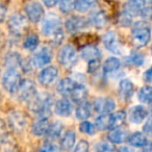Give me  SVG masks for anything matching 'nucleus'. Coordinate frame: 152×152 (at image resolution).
<instances>
[{"mask_svg": "<svg viewBox=\"0 0 152 152\" xmlns=\"http://www.w3.org/2000/svg\"><path fill=\"white\" fill-rule=\"evenodd\" d=\"M79 129L81 132L87 133V134H94L95 133V127L92 123H90L89 121H83L80 125H79Z\"/></svg>", "mask_w": 152, "mask_h": 152, "instance_id": "obj_40", "label": "nucleus"}, {"mask_svg": "<svg viewBox=\"0 0 152 152\" xmlns=\"http://www.w3.org/2000/svg\"><path fill=\"white\" fill-rule=\"evenodd\" d=\"M10 137V134H9V131L7 130V126L5 124L2 122V121L0 120V144L4 142L7 139Z\"/></svg>", "mask_w": 152, "mask_h": 152, "instance_id": "obj_44", "label": "nucleus"}, {"mask_svg": "<svg viewBox=\"0 0 152 152\" xmlns=\"http://www.w3.org/2000/svg\"><path fill=\"white\" fill-rule=\"evenodd\" d=\"M131 21H132V17H131L130 15H128L126 12H123V13L121 14L120 18H119V23L122 26H125V27L130 25Z\"/></svg>", "mask_w": 152, "mask_h": 152, "instance_id": "obj_42", "label": "nucleus"}, {"mask_svg": "<svg viewBox=\"0 0 152 152\" xmlns=\"http://www.w3.org/2000/svg\"><path fill=\"white\" fill-rule=\"evenodd\" d=\"M97 4V0H78L76 3V11L79 13H86L93 9Z\"/></svg>", "mask_w": 152, "mask_h": 152, "instance_id": "obj_34", "label": "nucleus"}, {"mask_svg": "<svg viewBox=\"0 0 152 152\" xmlns=\"http://www.w3.org/2000/svg\"><path fill=\"white\" fill-rule=\"evenodd\" d=\"M54 112L61 117H68L72 113V104L67 98L57 100L54 104Z\"/></svg>", "mask_w": 152, "mask_h": 152, "instance_id": "obj_19", "label": "nucleus"}, {"mask_svg": "<svg viewBox=\"0 0 152 152\" xmlns=\"http://www.w3.org/2000/svg\"><path fill=\"white\" fill-rule=\"evenodd\" d=\"M50 126V123H49L48 119L45 118V117H41L38 121L34 124L32 126V132L37 137H43V135H46L47 131Z\"/></svg>", "mask_w": 152, "mask_h": 152, "instance_id": "obj_21", "label": "nucleus"}, {"mask_svg": "<svg viewBox=\"0 0 152 152\" xmlns=\"http://www.w3.org/2000/svg\"><path fill=\"white\" fill-rule=\"evenodd\" d=\"M29 107L36 115L47 118L48 116H50L51 110H52L53 99L48 94L36 95L31 99Z\"/></svg>", "mask_w": 152, "mask_h": 152, "instance_id": "obj_2", "label": "nucleus"}, {"mask_svg": "<svg viewBox=\"0 0 152 152\" xmlns=\"http://www.w3.org/2000/svg\"><path fill=\"white\" fill-rule=\"evenodd\" d=\"M42 1L47 7H54L61 0H42Z\"/></svg>", "mask_w": 152, "mask_h": 152, "instance_id": "obj_51", "label": "nucleus"}, {"mask_svg": "<svg viewBox=\"0 0 152 152\" xmlns=\"http://www.w3.org/2000/svg\"><path fill=\"white\" fill-rule=\"evenodd\" d=\"M51 58H52V53H51L50 49L47 48V47H42L40 50L34 53L31 63L34 64V67L42 68L44 66L48 65L50 63Z\"/></svg>", "mask_w": 152, "mask_h": 152, "instance_id": "obj_13", "label": "nucleus"}, {"mask_svg": "<svg viewBox=\"0 0 152 152\" xmlns=\"http://www.w3.org/2000/svg\"><path fill=\"white\" fill-rule=\"evenodd\" d=\"M126 61L132 66L140 67V66L143 65L144 61H145V57H144V55L142 54L141 52H139V51H132V52L127 56Z\"/></svg>", "mask_w": 152, "mask_h": 152, "instance_id": "obj_33", "label": "nucleus"}, {"mask_svg": "<svg viewBox=\"0 0 152 152\" xmlns=\"http://www.w3.org/2000/svg\"><path fill=\"white\" fill-rule=\"evenodd\" d=\"M127 142L130 146L137 148H143L146 147L148 144V140L144 133L142 132H133L130 134L127 139Z\"/></svg>", "mask_w": 152, "mask_h": 152, "instance_id": "obj_22", "label": "nucleus"}, {"mask_svg": "<svg viewBox=\"0 0 152 152\" xmlns=\"http://www.w3.org/2000/svg\"><path fill=\"white\" fill-rule=\"evenodd\" d=\"M14 94L16 95L17 99L20 100V101H28V100H31L32 98L37 95L36 86H34V83H32L31 80L24 79V80H21L17 91Z\"/></svg>", "mask_w": 152, "mask_h": 152, "instance_id": "obj_4", "label": "nucleus"}, {"mask_svg": "<svg viewBox=\"0 0 152 152\" xmlns=\"http://www.w3.org/2000/svg\"><path fill=\"white\" fill-rule=\"evenodd\" d=\"M100 66V61H89V72L93 73L95 72L96 70L99 68Z\"/></svg>", "mask_w": 152, "mask_h": 152, "instance_id": "obj_49", "label": "nucleus"}, {"mask_svg": "<svg viewBox=\"0 0 152 152\" xmlns=\"http://www.w3.org/2000/svg\"><path fill=\"white\" fill-rule=\"evenodd\" d=\"M143 78L146 83H152V67H150L148 70H146L145 73L143 75Z\"/></svg>", "mask_w": 152, "mask_h": 152, "instance_id": "obj_48", "label": "nucleus"}, {"mask_svg": "<svg viewBox=\"0 0 152 152\" xmlns=\"http://www.w3.org/2000/svg\"><path fill=\"white\" fill-rule=\"evenodd\" d=\"M141 16L146 20H151L152 19V7H145V9H144Z\"/></svg>", "mask_w": 152, "mask_h": 152, "instance_id": "obj_47", "label": "nucleus"}, {"mask_svg": "<svg viewBox=\"0 0 152 152\" xmlns=\"http://www.w3.org/2000/svg\"><path fill=\"white\" fill-rule=\"evenodd\" d=\"M7 25L12 34L15 36H20L27 26V22H26V18L21 14H14L10 18Z\"/></svg>", "mask_w": 152, "mask_h": 152, "instance_id": "obj_8", "label": "nucleus"}, {"mask_svg": "<svg viewBox=\"0 0 152 152\" xmlns=\"http://www.w3.org/2000/svg\"><path fill=\"white\" fill-rule=\"evenodd\" d=\"M146 4L144 0H127L124 5V12H126L131 17L141 16Z\"/></svg>", "mask_w": 152, "mask_h": 152, "instance_id": "obj_15", "label": "nucleus"}, {"mask_svg": "<svg viewBox=\"0 0 152 152\" xmlns=\"http://www.w3.org/2000/svg\"><path fill=\"white\" fill-rule=\"evenodd\" d=\"M151 39V28L145 21H140L133 25L131 41L137 48L145 47Z\"/></svg>", "mask_w": 152, "mask_h": 152, "instance_id": "obj_1", "label": "nucleus"}, {"mask_svg": "<svg viewBox=\"0 0 152 152\" xmlns=\"http://www.w3.org/2000/svg\"><path fill=\"white\" fill-rule=\"evenodd\" d=\"M95 152H116V148L107 142H100L96 145Z\"/></svg>", "mask_w": 152, "mask_h": 152, "instance_id": "obj_39", "label": "nucleus"}, {"mask_svg": "<svg viewBox=\"0 0 152 152\" xmlns=\"http://www.w3.org/2000/svg\"><path fill=\"white\" fill-rule=\"evenodd\" d=\"M150 151L152 152V143H151V145H150Z\"/></svg>", "mask_w": 152, "mask_h": 152, "instance_id": "obj_54", "label": "nucleus"}, {"mask_svg": "<svg viewBox=\"0 0 152 152\" xmlns=\"http://www.w3.org/2000/svg\"><path fill=\"white\" fill-rule=\"evenodd\" d=\"M88 96V91L86 89V87L83 85H80V83H77L74 88V90L71 93V97L72 100L76 103H83V102L86 101V98Z\"/></svg>", "mask_w": 152, "mask_h": 152, "instance_id": "obj_23", "label": "nucleus"}, {"mask_svg": "<svg viewBox=\"0 0 152 152\" xmlns=\"http://www.w3.org/2000/svg\"><path fill=\"white\" fill-rule=\"evenodd\" d=\"M103 44L107 50H110V52L115 53V54H121L122 53V49H121L118 36L114 31H108L104 34Z\"/></svg>", "mask_w": 152, "mask_h": 152, "instance_id": "obj_11", "label": "nucleus"}, {"mask_svg": "<svg viewBox=\"0 0 152 152\" xmlns=\"http://www.w3.org/2000/svg\"><path fill=\"white\" fill-rule=\"evenodd\" d=\"M80 56L83 57L85 61L88 63L92 61H100L101 57V52L96 46L93 45H87V46L83 47L80 51Z\"/></svg>", "mask_w": 152, "mask_h": 152, "instance_id": "obj_18", "label": "nucleus"}, {"mask_svg": "<svg viewBox=\"0 0 152 152\" xmlns=\"http://www.w3.org/2000/svg\"><path fill=\"white\" fill-rule=\"evenodd\" d=\"M76 141V134L74 131L68 130L67 132L64 134L63 139H61V147L64 150H70L74 147Z\"/></svg>", "mask_w": 152, "mask_h": 152, "instance_id": "obj_28", "label": "nucleus"}, {"mask_svg": "<svg viewBox=\"0 0 152 152\" xmlns=\"http://www.w3.org/2000/svg\"><path fill=\"white\" fill-rule=\"evenodd\" d=\"M74 152H89V144L87 141H80L76 145Z\"/></svg>", "mask_w": 152, "mask_h": 152, "instance_id": "obj_46", "label": "nucleus"}, {"mask_svg": "<svg viewBox=\"0 0 152 152\" xmlns=\"http://www.w3.org/2000/svg\"><path fill=\"white\" fill-rule=\"evenodd\" d=\"M148 110L143 105H135L129 110V120L133 124H140L148 118Z\"/></svg>", "mask_w": 152, "mask_h": 152, "instance_id": "obj_16", "label": "nucleus"}, {"mask_svg": "<svg viewBox=\"0 0 152 152\" xmlns=\"http://www.w3.org/2000/svg\"><path fill=\"white\" fill-rule=\"evenodd\" d=\"M25 13L28 19L34 23L41 21L44 17V9L37 1H30L25 5Z\"/></svg>", "mask_w": 152, "mask_h": 152, "instance_id": "obj_9", "label": "nucleus"}, {"mask_svg": "<svg viewBox=\"0 0 152 152\" xmlns=\"http://www.w3.org/2000/svg\"><path fill=\"white\" fill-rule=\"evenodd\" d=\"M38 44H39V38L37 34H29V36L27 37V38L25 39V41H24L23 43V46L25 49H27V50H34V49L38 47Z\"/></svg>", "mask_w": 152, "mask_h": 152, "instance_id": "obj_38", "label": "nucleus"}, {"mask_svg": "<svg viewBox=\"0 0 152 152\" xmlns=\"http://www.w3.org/2000/svg\"><path fill=\"white\" fill-rule=\"evenodd\" d=\"M143 133L146 137H152V116L148 117L145 124L143 125Z\"/></svg>", "mask_w": 152, "mask_h": 152, "instance_id": "obj_41", "label": "nucleus"}, {"mask_svg": "<svg viewBox=\"0 0 152 152\" xmlns=\"http://www.w3.org/2000/svg\"><path fill=\"white\" fill-rule=\"evenodd\" d=\"M150 110H151V112H152V102H150Z\"/></svg>", "mask_w": 152, "mask_h": 152, "instance_id": "obj_53", "label": "nucleus"}, {"mask_svg": "<svg viewBox=\"0 0 152 152\" xmlns=\"http://www.w3.org/2000/svg\"><path fill=\"white\" fill-rule=\"evenodd\" d=\"M21 76L16 68H7L2 77V86L7 92L14 94L17 91L20 83H21Z\"/></svg>", "mask_w": 152, "mask_h": 152, "instance_id": "obj_3", "label": "nucleus"}, {"mask_svg": "<svg viewBox=\"0 0 152 152\" xmlns=\"http://www.w3.org/2000/svg\"><path fill=\"white\" fill-rule=\"evenodd\" d=\"M63 128H64L63 124H61V122L55 121V122H53L52 124H50L48 131H47V133H46V137H48L49 140L57 139V137L61 135V131H63Z\"/></svg>", "mask_w": 152, "mask_h": 152, "instance_id": "obj_30", "label": "nucleus"}, {"mask_svg": "<svg viewBox=\"0 0 152 152\" xmlns=\"http://www.w3.org/2000/svg\"><path fill=\"white\" fill-rule=\"evenodd\" d=\"M57 75H58V70H57V68L54 67V66H49V67L44 68V69L39 73L38 80L42 86L47 87V86L51 85V83L56 79Z\"/></svg>", "mask_w": 152, "mask_h": 152, "instance_id": "obj_10", "label": "nucleus"}, {"mask_svg": "<svg viewBox=\"0 0 152 152\" xmlns=\"http://www.w3.org/2000/svg\"><path fill=\"white\" fill-rule=\"evenodd\" d=\"M119 152H131V150L128 147H122L119 150Z\"/></svg>", "mask_w": 152, "mask_h": 152, "instance_id": "obj_52", "label": "nucleus"}, {"mask_svg": "<svg viewBox=\"0 0 152 152\" xmlns=\"http://www.w3.org/2000/svg\"><path fill=\"white\" fill-rule=\"evenodd\" d=\"M121 67V61L117 57H108L103 64V72L105 74H110L116 72Z\"/></svg>", "mask_w": 152, "mask_h": 152, "instance_id": "obj_26", "label": "nucleus"}, {"mask_svg": "<svg viewBox=\"0 0 152 152\" xmlns=\"http://www.w3.org/2000/svg\"><path fill=\"white\" fill-rule=\"evenodd\" d=\"M7 122L9 125L14 131L16 132H21L27 126V117L24 113L20 112V110H13L10 113L9 117H7Z\"/></svg>", "mask_w": 152, "mask_h": 152, "instance_id": "obj_5", "label": "nucleus"}, {"mask_svg": "<svg viewBox=\"0 0 152 152\" xmlns=\"http://www.w3.org/2000/svg\"><path fill=\"white\" fill-rule=\"evenodd\" d=\"M137 98L142 103H150L152 102V87L144 86L137 93Z\"/></svg>", "mask_w": 152, "mask_h": 152, "instance_id": "obj_31", "label": "nucleus"}, {"mask_svg": "<svg viewBox=\"0 0 152 152\" xmlns=\"http://www.w3.org/2000/svg\"><path fill=\"white\" fill-rule=\"evenodd\" d=\"M64 39V34H63V30L58 29L56 32H55L54 34L52 36V43L54 46H57V45H59L61 43V41H63Z\"/></svg>", "mask_w": 152, "mask_h": 152, "instance_id": "obj_45", "label": "nucleus"}, {"mask_svg": "<svg viewBox=\"0 0 152 152\" xmlns=\"http://www.w3.org/2000/svg\"><path fill=\"white\" fill-rule=\"evenodd\" d=\"M90 23L97 28H102L107 23V17L102 11L95 12L90 17Z\"/></svg>", "mask_w": 152, "mask_h": 152, "instance_id": "obj_25", "label": "nucleus"}, {"mask_svg": "<svg viewBox=\"0 0 152 152\" xmlns=\"http://www.w3.org/2000/svg\"><path fill=\"white\" fill-rule=\"evenodd\" d=\"M76 85H77V83H76V81H74L73 79L64 78L57 83L56 90L61 95L68 96V95H71L72 91L74 90V88H75Z\"/></svg>", "mask_w": 152, "mask_h": 152, "instance_id": "obj_20", "label": "nucleus"}, {"mask_svg": "<svg viewBox=\"0 0 152 152\" xmlns=\"http://www.w3.org/2000/svg\"><path fill=\"white\" fill-rule=\"evenodd\" d=\"M92 112V106L89 102L85 101L78 105V107L76 108V117L80 120H86L91 116Z\"/></svg>", "mask_w": 152, "mask_h": 152, "instance_id": "obj_29", "label": "nucleus"}, {"mask_svg": "<svg viewBox=\"0 0 152 152\" xmlns=\"http://www.w3.org/2000/svg\"><path fill=\"white\" fill-rule=\"evenodd\" d=\"M7 7L5 5L0 4V23H2L3 21L5 20V17H7Z\"/></svg>", "mask_w": 152, "mask_h": 152, "instance_id": "obj_50", "label": "nucleus"}, {"mask_svg": "<svg viewBox=\"0 0 152 152\" xmlns=\"http://www.w3.org/2000/svg\"><path fill=\"white\" fill-rule=\"evenodd\" d=\"M88 25H89V21L83 17H78V16H73V17L69 18L65 24L66 29L70 34L80 31V30L85 29Z\"/></svg>", "mask_w": 152, "mask_h": 152, "instance_id": "obj_12", "label": "nucleus"}, {"mask_svg": "<svg viewBox=\"0 0 152 152\" xmlns=\"http://www.w3.org/2000/svg\"><path fill=\"white\" fill-rule=\"evenodd\" d=\"M58 61L64 67L71 68L77 61V53H76L74 47L71 45H66L61 49L58 54Z\"/></svg>", "mask_w": 152, "mask_h": 152, "instance_id": "obj_7", "label": "nucleus"}, {"mask_svg": "<svg viewBox=\"0 0 152 152\" xmlns=\"http://www.w3.org/2000/svg\"><path fill=\"white\" fill-rule=\"evenodd\" d=\"M142 152H147V151H142Z\"/></svg>", "mask_w": 152, "mask_h": 152, "instance_id": "obj_55", "label": "nucleus"}, {"mask_svg": "<svg viewBox=\"0 0 152 152\" xmlns=\"http://www.w3.org/2000/svg\"><path fill=\"white\" fill-rule=\"evenodd\" d=\"M20 64H21V59H20V55L17 52H11L7 55L5 65L9 68H16L17 69V67Z\"/></svg>", "mask_w": 152, "mask_h": 152, "instance_id": "obj_35", "label": "nucleus"}, {"mask_svg": "<svg viewBox=\"0 0 152 152\" xmlns=\"http://www.w3.org/2000/svg\"><path fill=\"white\" fill-rule=\"evenodd\" d=\"M133 92H134V86L132 81L127 78H124L119 83V96L121 99L128 100L132 97Z\"/></svg>", "mask_w": 152, "mask_h": 152, "instance_id": "obj_17", "label": "nucleus"}, {"mask_svg": "<svg viewBox=\"0 0 152 152\" xmlns=\"http://www.w3.org/2000/svg\"><path fill=\"white\" fill-rule=\"evenodd\" d=\"M61 28V19L54 14H49L45 17L42 23V32L45 36H53L58 29Z\"/></svg>", "mask_w": 152, "mask_h": 152, "instance_id": "obj_6", "label": "nucleus"}, {"mask_svg": "<svg viewBox=\"0 0 152 152\" xmlns=\"http://www.w3.org/2000/svg\"><path fill=\"white\" fill-rule=\"evenodd\" d=\"M40 152H61V148L54 144H45L41 147Z\"/></svg>", "mask_w": 152, "mask_h": 152, "instance_id": "obj_43", "label": "nucleus"}, {"mask_svg": "<svg viewBox=\"0 0 152 152\" xmlns=\"http://www.w3.org/2000/svg\"><path fill=\"white\" fill-rule=\"evenodd\" d=\"M127 139H128V135L122 129H112V131L108 133V140L113 144H121Z\"/></svg>", "mask_w": 152, "mask_h": 152, "instance_id": "obj_27", "label": "nucleus"}, {"mask_svg": "<svg viewBox=\"0 0 152 152\" xmlns=\"http://www.w3.org/2000/svg\"><path fill=\"white\" fill-rule=\"evenodd\" d=\"M110 114H101L99 117L96 118L95 126L99 130H106L110 129Z\"/></svg>", "mask_w": 152, "mask_h": 152, "instance_id": "obj_32", "label": "nucleus"}, {"mask_svg": "<svg viewBox=\"0 0 152 152\" xmlns=\"http://www.w3.org/2000/svg\"><path fill=\"white\" fill-rule=\"evenodd\" d=\"M126 113L124 110H118V112L114 113V114L110 115V129H116L121 127L126 121Z\"/></svg>", "mask_w": 152, "mask_h": 152, "instance_id": "obj_24", "label": "nucleus"}, {"mask_svg": "<svg viewBox=\"0 0 152 152\" xmlns=\"http://www.w3.org/2000/svg\"><path fill=\"white\" fill-rule=\"evenodd\" d=\"M0 147H1L2 152H20L17 144L11 137L7 139L4 142H2V143L0 144Z\"/></svg>", "mask_w": 152, "mask_h": 152, "instance_id": "obj_37", "label": "nucleus"}, {"mask_svg": "<svg viewBox=\"0 0 152 152\" xmlns=\"http://www.w3.org/2000/svg\"><path fill=\"white\" fill-rule=\"evenodd\" d=\"M76 3H77L76 0H61L59 10L65 14L71 13L72 11L76 10Z\"/></svg>", "mask_w": 152, "mask_h": 152, "instance_id": "obj_36", "label": "nucleus"}, {"mask_svg": "<svg viewBox=\"0 0 152 152\" xmlns=\"http://www.w3.org/2000/svg\"><path fill=\"white\" fill-rule=\"evenodd\" d=\"M116 103L112 98L108 97H102L98 98L94 102V108L97 113L101 114H110V112L115 110Z\"/></svg>", "mask_w": 152, "mask_h": 152, "instance_id": "obj_14", "label": "nucleus"}]
</instances>
